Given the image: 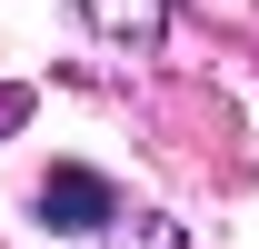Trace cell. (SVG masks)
<instances>
[{
	"mask_svg": "<svg viewBox=\"0 0 259 249\" xmlns=\"http://www.w3.org/2000/svg\"><path fill=\"white\" fill-rule=\"evenodd\" d=\"M30 120V90H0V130H20Z\"/></svg>",
	"mask_w": 259,
	"mask_h": 249,
	"instance_id": "3",
	"label": "cell"
},
{
	"mask_svg": "<svg viewBox=\"0 0 259 249\" xmlns=\"http://www.w3.org/2000/svg\"><path fill=\"white\" fill-rule=\"evenodd\" d=\"M50 229H70V239H90V229H110L120 219V189L100 180V170H80V159H60L50 180H40V199H30Z\"/></svg>",
	"mask_w": 259,
	"mask_h": 249,
	"instance_id": "1",
	"label": "cell"
},
{
	"mask_svg": "<svg viewBox=\"0 0 259 249\" xmlns=\"http://www.w3.org/2000/svg\"><path fill=\"white\" fill-rule=\"evenodd\" d=\"M80 20H90L100 40H120V50H150V40L169 30V0H80Z\"/></svg>",
	"mask_w": 259,
	"mask_h": 249,
	"instance_id": "2",
	"label": "cell"
}]
</instances>
